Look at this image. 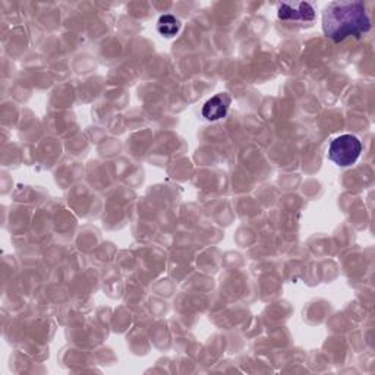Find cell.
Wrapping results in <instances>:
<instances>
[{
  "mask_svg": "<svg viewBox=\"0 0 375 375\" xmlns=\"http://www.w3.org/2000/svg\"><path fill=\"white\" fill-rule=\"evenodd\" d=\"M371 28V21L362 2H333L322 12L324 34L340 43L350 36L359 37Z\"/></svg>",
  "mask_w": 375,
  "mask_h": 375,
  "instance_id": "cell-1",
  "label": "cell"
},
{
  "mask_svg": "<svg viewBox=\"0 0 375 375\" xmlns=\"http://www.w3.org/2000/svg\"><path fill=\"white\" fill-rule=\"evenodd\" d=\"M362 153L361 141L354 135H340L332 141L328 148V158L340 168H347L354 164Z\"/></svg>",
  "mask_w": 375,
  "mask_h": 375,
  "instance_id": "cell-2",
  "label": "cell"
},
{
  "mask_svg": "<svg viewBox=\"0 0 375 375\" xmlns=\"http://www.w3.org/2000/svg\"><path fill=\"white\" fill-rule=\"evenodd\" d=\"M278 18L281 21H302V22H310V21H314L315 11L307 2L281 4L278 6Z\"/></svg>",
  "mask_w": 375,
  "mask_h": 375,
  "instance_id": "cell-3",
  "label": "cell"
},
{
  "mask_svg": "<svg viewBox=\"0 0 375 375\" xmlns=\"http://www.w3.org/2000/svg\"><path fill=\"white\" fill-rule=\"evenodd\" d=\"M232 99L227 92H222L214 96L213 99H210L204 107H202V116L205 117L207 121H219L223 119V117L227 114L229 107H230Z\"/></svg>",
  "mask_w": 375,
  "mask_h": 375,
  "instance_id": "cell-4",
  "label": "cell"
},
{
  "mask_svg": "<svg viewBox=\"0 0 375 375\" xmlns=\"http://www.w3.org/2000/svg\"><path fill=\"white\" fill-rule=\"evenodd\" d=\"M157 30L164 37H173L180 30V22L173 15H163L157 22Z\"/></svg>",
  "mask_w": 375,
  "mask_h": 375,
  "instance_id": "cell-5",
  "label": "cell"
}]
</instances>
